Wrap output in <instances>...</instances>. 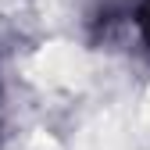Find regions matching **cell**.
Instances as JSON below:
<instances>
[{
	"instance_id": "1",
	"label": "cell",
	"mask_w": 150,
	"mask_h": 150,
	"mask_svg": "<svg viewBox=\"0 0 150 150\" xmlns=\"http://www.w3.org/2000/svg\"><path fill=\"white\" fill-rule=\"evenodd\" d=\"M86 68V54L71 43H50L32 57V75L47 86H75Z\"/></svg>"
},
{
	"instance_id": "2",
	"label": "cell",
	"mask_w": 150,
	"mask_h": 150,
	"mask_svg": "<svg viewBox=\"0 0 150 150\" xmlns=\"http://www.w3.org/2000/svg\"><path fill=\"white\" fill-rule=\"evenodd\" d=\"M22 150H61V146L54 143V139H50L47 132H32V136H29V139L22 143Z\"/></svg>"
},
{
	"instance_id": "3",
	"label": "cell",
	"mask_w": 150,
	"mask_h": 150,
	"mask_svg": "<svg viewBox=\"0 0 150 150\" xmlns=\"http://www.w3.org/2000/svg\"><path fill=\"white\" fill-rule=\"evenodd\" d=\"M139 122H143V129H150V93H146V100L139 107Z\"/></svg>"
}]
</instances>
